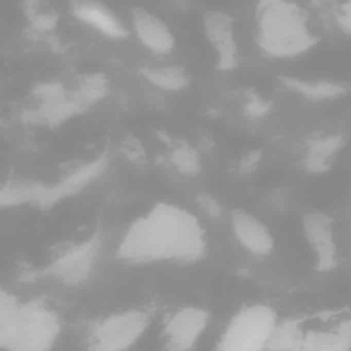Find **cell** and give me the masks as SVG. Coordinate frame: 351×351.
I'll return each instance as SVG.
<instances>
[{"instance_id": "cell-4", "label": "cell", "mask_w": 351, "mask_h": 351, "mask_svg": "<svg viewBox=\"0 0 351 351\" xmlns=\"http://www.w3.org/2000/svg\"><path fill=\"white\" fill-rule=\"evenodd\" d=\"M320 326L307 328L299 319L277 326L268 349L347 350L351 348V311L326 312Z\"/></svg>"}, {"instance_id": "cell-3", "label": "cell", "mask_w": 351, "mask_h": 351, "mask_svg": "<svg viewBox=\"0 0 351 351\" xmlns=\"http://www.w3.org/2000/svg\"><path fill=\"white\" fill-rule=\"evenodd\" d=\"M60 320L40 302L20 301L1 291L0 346L8 350H48L60 334Z\"/></svg>"}, {"instance_id": "cell-20", "label": "cell", "mask_w": 351, "mask_h": 351, "mask_svg": "<svg viewBox=\"0 0 351 351\" xmlns=\"http://www.w3.org/2000/svg\"><path fill=\"white\" fill-rule=\"evenodd\" d=\"M335 21L343 34L351 36V0H344L335 12Z\"/></svg>"}, {"instance_id": "cell-6", "label": "cell", "mask_w": 351, "mask_h": 351, "mask_svg": "<svg viewBox=\"0 0 351 351\" xmlns=\"http://www.w3.org/2000/svg\"><path fill=\"white\" fill-rule=\"evenodd\" d=\"M147 310L131 309L112 314L100 320L89 335L90 348L94 350H123L134 344L149 326Z\"/></svg>"}, {"instance_id": "cell-21", "label": "cell", "mask_w": 351, "mask_h": 351, "mask_svg": "<svg viewBox=\"0 0 351 351\" xmlns=\"http://www.w3.org/2000/svg\"><path fill=\"white\" fill-rule=\"evenodd\" d=\"M122 147L126 155L130 157L131 159L143 161L145 158V149L135 137H128V138L125 139Z\"/></svg>"}, {"instance_id": "cell-9", "label": "cell", "mask_w": 351, "mask_h": 351, "mask_svg": "<svg viewBox=\"0 0 351 351\" xmlns=\"http://www.w3.org/2000/svg\"><path fill=\"white\" fill-rule=\"evenodd\" d=\"M201 20L203 34L215 56V69L221 73L235 71L240 53L234 18L223 10H208Z\"/></svg>"}, {"instance_id": "cell-23", "label": "cell", "mask_w": 351, "mask_h": 351, "mask_svg": "<svg viewBox=\"0 0 351 351\" xmlns=\"http://www.w3.org/2000/svg\"><path fill=\"white\" fill-rule=\"evenodd\" d=\"M260 152H252L246 156L245 159L241 162V170L243 171H252L256 167L258 162H260Z\"/></svg>"}, {"instance_id": "cell-19", "label": "cell", "mask_w": 351, "mask_h": 351, "mask_svg": "<svg viewBox=\"0 0 351 351\" xmlns=\"http://www.w3.org/2000/svg\"><path fill=\"white\" fill-rule=\"evenodd\" d=\"M171 159L180 173L196 176L201 169V162L197 152L186 143H178L172 149Z\"/></svg>"}, {"instance_id": "cell-10", "label": "cell", "mask_w": 351, "mask_h": 351, "mask_svg": "<svg viewBox=\"0 0 351 351\" xmlns=\"http://www.w3.org/2000/svg\"><path fill=\"white\" fill-rule=\"evenodd\" d=\"M304 235L315 260L316 270L328 272L338 262L334 221L322 211L307 213L302 219Z\"/></svg>"}, {"instance_id": "cell-1", "label": "cell", "mask_w": 351, "mask_h": 351, "mask_svg": "<svg viewBox=\"0 0 351 351\" xmlns=\"http://www.w3.org/2000/svg\"><path fill=\"white\" fill-rule=\"evenodd\" d=\"M205 231L184 207L159 203L135 219L125 232L118 258L130 264L198 262L206 254Z\"/></svg>"}, {"instance_id": "cell-5", "label": "cell", "mask_w": 351, "mask_h": 351, "mask_svg": "<svg viewBox=\"0 0 351 351\" xmlns=\"http://www.w3.org/2000/svg\"><path fill=\"white\" fill-rule=\"evenodd\" d=\"M276 312L265 304L246 306L230 320L217 341V349L258 351L268 347L277 328Z\"/></svg>"}, {"instance_id": "cell-18", "label": "cell", "mask_w": 351, "mask_h": 351, "mask_svg": "<svg viewBox=\"0 0 351 351\" xmlns=\"http://www.w3.org/2000/svg\"><path fill=\"white\" fill-rule=\"evenodd\" d=\"M240 96L242 112L248 120H262L269 116L272 110V101L252 88L242 90Z\"/></svg>"}, {"instance_id": "cell-13", "label": "cell", "mask_w": 351, "mask_h": 351, "mask_svg": "<svg viewBox=\"0 0 351 351\" xmlns=\"http://www.w3.org/2000/svg\"><path fill=\"white\" fill-rule=\"evenodd\" d=\"M136 75L154 91L176 95L188 91L193 85L192 73L188 67L164 60L136 65Z\"/></svg>"}, {"instance_id": "cell-16", "label": "cell", "mask_w": 351, "mask_h": 351, "mask_svg": "<svg viewBox=\"0 0 351 351\" xmlns=\"http://www.w3.org/2000/svg\"><path fill=\"white\" fill-rule=\"evenodd\" d=\"M279 83L289 93L315 104L342 99L349 95L351 91L348 84L335 80L305 79L285 75L279 77Z\"/></svg>"}, {"instance_id": "cell-2", "label": "cell", "mask_w": 351, "mask_h": 351, "mask_svg": "<svg viewBox=\"0 0 351 351\" xmlns=\"http://www.w3.org/2000/svg\"><path fill=\"white\" fill-rule=\"evenodd\" d=\"M256 44L267 58L293 60L318 44L307 14L295 0H260L254 14Z\"/></svg>"}, {"instance_id": "cell-8", "label": "cell", "mask_w": 351, "mask_h": 351, "mask_svg": "<svg viewBox=\"0 0 351 351\" xmlns=\"http://www.w3.org/2000/svg\"><path fill=\"white\" fill-rule=\"evenodd\" d=\"M128 23L133 38L143 50L163 60L178 48V40L171 26L163 17L143 5L129 10Z\"/></svg>"}, {"instance_id": "cell-11", "label": "cell", "mask_w": 351, "mask_h": 351, "mask_svg": "<svg viewBox=\"0 0 351 351\" xmlns=\"http://www.w3.org/2000/svg\"><path fill=\"white\" fill-rule=\"evenodd\" d=\"M209 314L203 308L188 306L174 312L164 326L167 348L188 350L192 348L206 330Z\"/></svg>"}, {"instance_id": "cell-12", "label": "cell", "mask_w": 351, "mask_h": 351, "mask_svg": "<svg viewBox=\"0 0 351 351\" xmlns=\"http://www.w3.org/2000/svg\"><path fill=\"white\" fill-rule=\"evenodd\" d=\"M100 250L98 236L77 244L62 256L53 261L46 273L64 283H77L85 280L93 269Z\"/></svg>"}, {"instance_id": "cell-7", "label": "cell", "mask_w": 351, "mask_h": 351, "mask_svg": "<svg viewBox=\"0 0 351 351\" xmlns=\"http://www.w3.org/2000/svg\"><path fill=\"white\" fill-rule=\"evenodd\" d=\"M67 13L88 32L114 44L132 38L130 26L104 0H67Z\"/></svg>"}, {"instance_id": "cell-15", "label": "cell", "mask_w": 351, "mask_h": 351, "mask_svg": "<svg viewBox=\"0 0 351 351\" xmlns=\"http://www.w3.org/2000/svg\"><path fill=\"white\" fill-rule=\"evenodd\" d=\"M231 223L236 239L250 254L265 256L272 252L274 238L260 219L244 209H236L232 213Z\"/></svg>"}, {"instance_id": "cell-22", "label": "cell", "mask_w": 351, "mask_h": 351, "mask_svg": "<svg viewBox=\"0 0 351 351\" xmlns=\"http://www.w3.org/2000/svg\"><path fill=\"white\" fill-rule=\"evenodd\" d=\"M198 204L201 208L213 217L221 215V208L219 203L210 195L203 194L198 197Z\"/></svg>"}, {"instance_id": "cell-17", "label": "cell", "mask_w": 351, "mask_h": 351, "mask_svg": "<svg viewBox=\"0 0 351 351\" xmlns=\"http://www.w3.org/2000/svg\"><path fill=\"white\" fill-rule=\"evenodd\" d=\"M345 143L346 139L341 133H324L311 137L306 143L304 169L315 176L326 173L332 168Z\"/></svg>"}, {"instance_id": "cell-14", "label": "cell", "mask_w": 351, "mask_h": 351, "mask_svg": "<svg viewBox=\"0 0 351 351\" xmlns=\"http://www.w3.org/2000/svg\"><path fill=\"white\" fill-rule=\"evenodd\" d=\"M20 12L29 40L52 43L56 38L62 20L57 0H21Z\"/></svg>"}]
</instances>
